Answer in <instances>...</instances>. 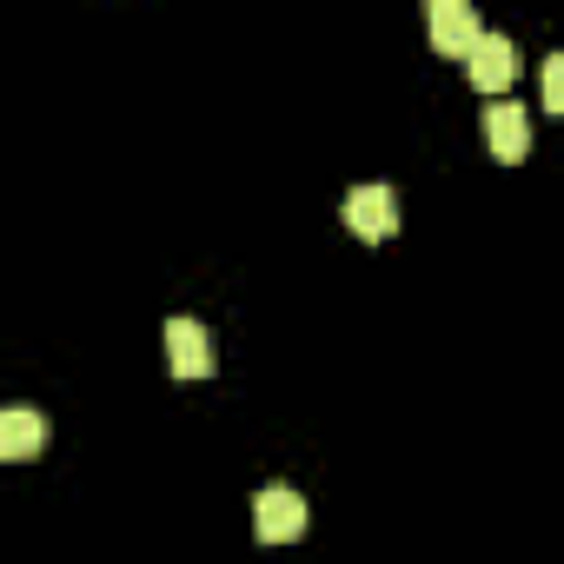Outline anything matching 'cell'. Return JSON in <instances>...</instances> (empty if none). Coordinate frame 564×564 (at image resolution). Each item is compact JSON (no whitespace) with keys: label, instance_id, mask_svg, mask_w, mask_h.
Returning <instances> with one entry per match:
<instances>
[{"label":"cell","instance_id":"1","mask_svg":"<svg viewBox=\"0 0 564 564\" xmlns=\"http://www.w3.org/2000/svg\"><path fill=\"white\" fill-rule=\"evenodd\" d=\"M300 531H306V498L293 485H265L252 498V538L259 544H293Z\"/></svg>","mask_w":564,"mask_h":564},{"label":"cell","instance_id":"2","mask_svg":"<svg viewBox=\"0 0 564 564\" xmlns=\"http://www.w3.org/2000/svg\"><path fill=\"white\" fill-rule=\"evenodd\" d=\"M425 34H432L438 54H458V61H471L478 41H485L478 8H465V0H432V8H425Z\"/></svg>","mask_w":564,"mask_h":564},{"label":"cell","instance_id":"3","mask_svg":"<svg viewBox=\"0 0 564 564\" xmlns=\"http://www.w3.org/2000/svg\"><path fill=\"white\" fill-rule=\"evenodd\" d=\"M346 226L359 232V239H392L399 232V199H392V186H352L346 193Z\"/></svg>","mask_w":564,"mask_h":564},{"label":"cell","instance_id":"4","mask_svg":"<svg viewBox=\"0 0 564 564\" xmlns=\"http://www.w3.org/2000/svg\"><path fill=\"white\" fill-rule=\"evenodd\" d=\"M166 359H173V379H213V333L199 319H166Z\"/></svg>","mask_w":564,"mask_h":564},{"label":"cell","instance_id":"5","mask_svg":"<svg viewBox=\"0 0 564 564\" xmlns=\"http://www.w3.org/2000/svg\"><path fill=\"white\" fill-rule=\"evenodd\" d=\"M485 140H491V153H498L505 166H518V160L531 153V113H524L518 100L485 107Z\"/></svg>","mask_w":564,"mask_h":564},{"label":"cell","instance_id":"6","mask_svg":"<svg viewBox=\"0 0 564 564\" xmlns=\"http://www.w3.org/2000/svg\"><path fill=\"white\" fill-rule=\"evenodd\" d=\"M465 67H471V87H478V94H505V87L518 80V47H511L505 34H491V28H485L478 54H471Z\"/></svg>","mask_w":564,"mask_h":564},{"label":"cell","instance_id":"7","mask_svg":"<svg viewBox=\"0 0 564 564\" xmlns=\"http://www.w3.org/2000/svg\"><path fill=\"white\" fill-rule=\"evenodd\" d=\"M47 445V419L34 405H8L0 412V458H34Z\"/></svg>","mask_w":564,"mask_h":564},{"label":"cell","instance_id":"8","mask_svg":"<svg viewBox=\"0 0 564 564\" xmlns=\"http://www.w3.org/2000/svg\"><path fill=\"white\" fill-rule=\"evenodd\" d=\"M538 87H544V107L564 113V54H551V61L538 67Z\"/></svg>","mask_w":564,"mask_h":564}]
</instances>
